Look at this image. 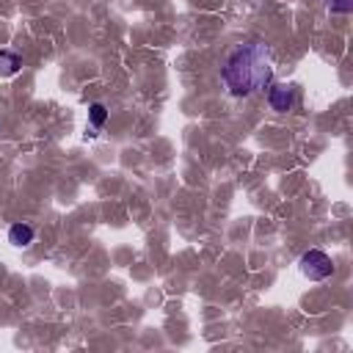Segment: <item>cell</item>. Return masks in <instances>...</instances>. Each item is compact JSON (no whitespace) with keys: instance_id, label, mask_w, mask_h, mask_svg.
<instances>
[{"instance_id":"obj_4","label":"cell","mask_w":353,"mask_h":353,"mask_svg":"<svg viewBox=\"0 0 353 353\" xmlns=\"http://www.w3.org/2000/svg\"><path fill=\"white\" fill-rule=\"evenodd\" d=\"M33 237H36V232H33L30 223H14L8 229V243L17 245V248H28L33 243Z\"/></svg>"},{"instance_id":"obj_7","label":"cell","mask_w":353,"mask_h":353,"mask_svg":"<svg viewBox=\"0 0 353 353\" xmlns=\"http://www.w3.org/2000/svg\"><path fill=\"white\" fill-rule=\"evenodd\" d=\"M328 6H331V11H336V14H347L350 11V0H328Z\"/></svg>"},{"instance_id":"obj_2","label":"cell","mask_w":353,"mask_h":353,"mask_svg":"<svg viewBox=\"0 0 353 353\" xmlns=\"http://www.w3.org/2000/svg\"><path fill=\"white\" fill-rule=\"evenodd\" d=\"M298 268H301V273H303L306 279H312V281H323V279H328V276L334 273L331 256H328L325 251H320V248H309V251L298 259Z\"/></svg>"},{"instance_id":"obj_3","label":"cell","mask_w":353,"mask_h":353,"mask_svg":"<svg viewBox=\"0 0 353 353\" xmlns=\"http://www.w3.org/2000/svg\"><path fill=\"white\" fill-rule=\"evenodd\" d=\"M295 102V91L292 85H284V83H276L268 88V105L276 110V113H287Z\"/></svg>"},{"instance_id":"obj_5","label":"cell","mask_w":353,"mask_h":353,"mask_svg":"<svg viewBox=\"0 0 353 353\" xmlns=\"http://www.w3.org/2000/svg\"><path fill=\"white\" fill-rule=\"evenodd\" d=\"M22 69V58L14 50H0V77H11Z\"/></svg>"},{"instance_id":"obj_6","label":"cell","mask_w":353,"mask_h":353,"mask_svg":"<svg viewBox=\"0 0 353 353\" xmlns=\"http://www.w3.org/2000/svg\"><path fill=\"white\" fill-rule=\"evenodd\" d=\"M88 119H91V124H94V127H102V124H105V119H108L105 105H102V102H94V105L88 108Z\"/></svg>"},{"instance_id":"obj_1","label":"cell","mask_w":353,"mask_h":353,"mask_svg":"<svg viewBox=\"0 0 353 353\" xmlns=\"http://www.w3.org/2000/svg\"><path fill=\"white\" fill-rule=\"evenodd\" d=\"M223 85L232 97H251L270 85L273 77V55L265 41H245L237 44L221 69Z\"/></svg>"}]
</instances>
